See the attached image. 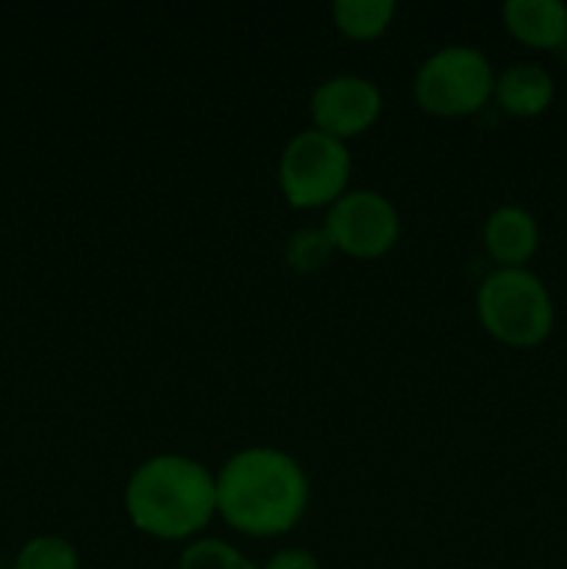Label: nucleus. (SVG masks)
<instances>
[{
	"instance_id": "f257e3e1",
	"label": "nucleus",
	"mask_w": 567,
	"mask_h": 569,
	"mask_svg": "<svg viewBox=\"0 0 567 569\" xmlns=\"http://www.w3.org/2000/svg\"><path fill=\"white\" fill-rule=\"evenodd\" d=\"M309 503V481L298 461L278 448H245L217 476V511L237 531L276 537L298 526Z\"/></svg>"
},
{
	"instance_id": "f03ea898",
	"label": "nucleus",
	"mask_w": 567,
	"mask_h": 569,
	"mask_svg": "<svg viewBox=\"0 0 567 569\" xmlns=\"http://www.w3.org/2000/svg\"><path fill=\"white\" fill-rule=\"evenodd\" d=\"M126 511L150 537L187 539L215 517L217 478L187 456H153L128 478Z\"/></svg>"
},
{
	"instance_id": "7ed1b4c3",
	"label": "nucleus",
	"mask_w": 567,
	"mask_h": 569,
	"mask_svg": "<svg viewBox=\"0 0 567 569\" xmlns=\"http://www.w3.org/2000/svg\"><path fill=\"white\" fill-rule=\"evenodd\" d=\"M481 326L495 339L515 348H531L548 339L554 328V300L548 287L523 267L489 272L476 295Z\"/></svg>"
},
{
	"instance_id": "20e7f679",
	"label": "nucleus",
	"mask_w": 567,
	"mask_h": 569,
	"mask_svg": "<svg viewBox=\"0 0 567 569\" xmlns=\"http://www.w3.org/2000/svg\"><path fill=\"white\" fill-rule=\"evenodd\" d=\"M350 178V150L345 139L320 128L298 131L281 150L278 183L284 198L298 209L334 203L342 198Z\"/></svg>"
},
{
	"instance_id": "39448f33",
	"label": "nucleus",
	"mask_w": 567,
	"mask_h": 569,
	"mask_svg": "<svg viewBox=\"0 0 567 569\" xmlns=\"http://www.w3.org/2000/svg\"><path fill=\"white\" fill-rule=\"evenodd\" d=\"M495 89L493 64L472 44H448L428 56L415 76V98L431 114H470Z\"/></svg>"
},
{
	"instance_id": "423d86ee",
	"label": "nucleus",
	"mask_w": 567,
	"mask_h": 569,
	"mask_svg": "<svg viewBox=\"0 0 567 569\" xmlns=\"http://www.w3.org/2000/svg\"><path fill=\"white\" fill-rule=\"evenodd\" d=\"M322 228L337 250L359 259H372L387 253L398 242L400 217L381 192L354 189L334 200Z\"/></svg>"
},
{
	"instance_id": "0eeeda50",
	"label": "nucleus",
	"mask_w": 567,
	"mask_h": 569,
	"mask_svg": "<svg viewBox=\"0 0 567 569\" xmlns=\"http://www.w3.org/2000/svg\"><path fill=\"white\" fill-rule=\"evenodd\" d=\"M381 111V92L365 76H331L311 92V117L317 128L345 139L365 131Z\"/></svg>"
},
{
	"instance_id": "6e6552de",
	"label": "nucleus",
	"mask_w": 567,
	"mask_h": 569,
	"mask_svg": "<svg viewBox=\"0 0 567 569\" xmlns=\"http://www.w3.org/2000/svg\"><path fill=\"white\" fill-rule=\"evenodd\" d=\"M484 244L504 267H517L531 259L539 244V226L523 206H498L484 222Z\"/></svg>"
},
{
	"instance_id": "1a4fd4ad",
	"label": "nucleus",
	"mask_w": 567,
	"mask_h": 569,
	"mask_svg": "<svg viewBox=\"0 0 567 569\" xmlns=\"http://www.w3.org/2000/svg\"><path fill=\"white\" fill-rule=\"evenodd\" d=\"M506 28L534 48H556L567 39V6L561 0H506Z\"/></svg>"
},
{
	"instance_id": "9d476101",
	"label": "nucleus",
	"mask_w": 567,
	"mask_h": 569,
	"mask_svg": "<svg viewBox=\"0 0 567 569\" xmlns=\"http://www.w3.org/2000/svg\"><path fill=\"white\" fill-rule=\"evenodd\" d=\"M493 92L498 103L511 114L534 117L548 109V103L554 100V78L543 64L517 61L495 78Z\"/></svg>"
},
{
	"instance_id": "9b49d317",
	"label": "nucleus",
	"mask_w": 567,
	"mask_h": 569,
	"mask_svg": "<svg viewBox=\"0 0 567 569\" xmlns=\"http://www.w3.org/2000/svg\"><path fill=\"white\" fill-rule=\"evenodd\" d=\"M395 14L392 0H337L334 20L348 37H378Z\"/></svg>"
},
{
	"instance_id": "f8f14e48",
	"label": "nucleus",
	"mask_w": 567,
	"mask_h": 569,
	"mask_svg": "<svg viewBox=\"0 0 567 569\" xmlns=\"http://www.w3.org/2000/svg\"><path fill=\"white\" fill-rule=\"evenodd\" d=\"M178 569H261L233 545L220 539H198L178 559Z\"/></svg>"
},
{
	"instance_id": "ddd939ff",
	"label": "nucleus",
	"mask_w": 567,
	"mask_h": 569,
	"mask_svg": "<svg viewBox=\"0 0 567 569\" xmlns=\"http://www.w3.org/2000/svg\"><path fill=\"white\" fill-rule=\"evenodd\" d=\"M14 569H78V553L67 539L37 537L22 545Z\"/></svg>"
},
{
	"instance_id": "4468645a",
	"label": "nucleus",
	"mask_w": 567,
	"mask_h": 569,
	"mask_svg": "<svg viewBox=\"0 0 567 569\" xmlns=\"http://www.w3.org/2000/svg\"><path fill=\"white\" fill-rule=\"evenodd\" d=\"M334 242L326 233V228H298V231L289 237L287 256L289 267H295L298 272H315L326 264V259L331 256Z\"/></svg>"
},
{
	"instance_id": "2eb2a0df",
	"label": "nucleus",
	"mask_w": 567,
	"mask_h": 569,
	"mask_svg": "<svg viewBox=\"0 0 567 569\" xmlns=\"http://www.w3.org/2000/svg\"><path fill=\"white\" fill-rule=\"evenodd\" d=\"M261 569H320L317 565L315 556L309 550H300V548H287V550H278L276 556H270Z\"/></svg>"
}]
</instances>
